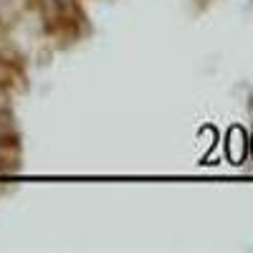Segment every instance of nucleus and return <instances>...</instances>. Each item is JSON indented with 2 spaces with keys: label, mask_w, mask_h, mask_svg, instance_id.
Masks as SVG:
<instances>
[{
  "label": "nucleus",
  "mask_w": 253,
  "mask_h": 253,
  "mask_svg": "<svg viewBox=\"0 0 253 253\" xmlns=\"http://www.w3.org/2000/svg\"><path fill=\"white\" fill-rule=\"evenodd\" d=\"M53 5H56V15H58V20H74V18L81 13L76 0H53Z\"/></svg>",
  "instance_id": "1"
},
{
  "label": "nucleus",
  "mask_w": 253,
  "mask_h": 253,
  "mask_svg": "<svg viewBox=\"0 0 253 253\" xmlns=\"http://www.w3.org/2000/svg\"><path fill=\"white\" fill-rule=\"evenodd\" d=\"M15 66H13V63H8L3 56H0V86H3V89H13V84H15Z\"/></svg>",
  "instance_id": "2"
},
{
  "label": "nucleus",
  "mask_w": 253,
  "mask_h": 253,
  "mask_svg": "<svg viewBox=\"0 0 253 253\" xmlns=\"http://www.w3.org/2000/svg\"><path fill=\"white\" fill-rule=\"evenodd\" d=\"M18 8H15V0H0V26H8L13 23Z\"/></svg>",
  "instance_id": "3"
}]
</instances>
